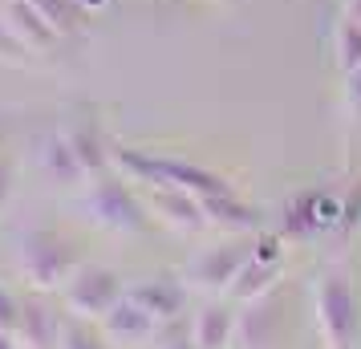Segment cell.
<instances>
[{
    "instance_id": "cell-4",
    "label": "cell",
    "mask_w": 361,
    "mask_h": 349,
    "mask_svg": "<svg viewBox=\"0 0 361 349\" xmlns=\"http://www.w3.org/2000/svg\"><path fill=\"white\" fill-rule=\"evenodd\" d=\"M122 297H126V284L106 264H82L61 288V305L78 321H102Z\"/></svg>"
},
{
    "instance_id": "cell-22",
    "label": "cell",
    "mask_w": 361,
    "mask_h": 349,
    "mask_svg": "<svg viewBox=\"0 0 361 349\" xmlns=\"http://www.w3.org/2000/svg\"><path fill=\"white\" fill-rule=\"evenodd\" d=\"M29 61H33V53L25 49V45H20L17 37L8 33V25H4V20H0V66H29Z\"/></svg>"
},
{
    "instance_id": "cell-3",
    "label": "cell",
    "mask_w": 361,
    "mask_h": 349,
    "mask_svg": "<svg viewBox=\"0 0 361 349\" xmlns=\"http://www.w3.org/2000/svg\"><path fill=\"white\" fill-rule=\"evenodd\" d=\"M312 313L325 349H353L361 333V309H357V288L349 281V272L329 268L312 288Z\"/></svg>"
},
{
    "instance_id": "cell-2",
    "label": "cell",
    "mask_w": 361,
    "mask_h": 349,
    "mask_svg": "<svg viewBox=\"0 0 361 349\" xmlns=\"http://www.w3.org/2000/svg\"><path fill=\"white\" fill-rule=\"evenodd\" d=\"M78 268H82V256L73 248V240L49 232V228H37V232L20 235L17 272L20 281L29 284V293H41V297L61 293Z\"/></svg>"
},
{
    "instance_id": "cell-23",
    "label": "cell",
    "mask_w": 361,
    "mask_h": 349,
    "mask_svg": "<svg viewBox=\"0 0 361 349\" xmlns=\"http://www.w3.org/2000/svg\"><path fill=\"white\" fill-rule=\"evenodd\" d=\"M13 191H17V159H13L8 150L0 147V212L8 207Z\"/></svg>"
},
{
    "instance_id": "cell-14",
    "label": "cell",
    "mask_w": 361,
    "mask_h": 349,
    "mask_svg": "<svg viewBox=\"0 0 361 349\" xmlns=\"http://www.w3.org/2000/svg\"><path fill=\"white\" fill-rule=\"evenodd\" d=\"M203 212H207V228H219V232H228V235H260L264 232V212L256 203L240 200L235 191L207 195Z\"/></svg>"
},
{
    "instance_id": "cell-10",
    "label": "cell",
    "mask_w": 361,
    "mask_h": 349,
    "mask_svg": "<svg viewBox=\"0 0 361 349\" xmlns=\"http://www.w3.org/2000/svg\"><path fill=\"white\" fill-rule=\"evenodd\" d=\"M33 163H37V171H41V179H49L53 187H82V183H90V175H85V166L78 163V154H73V147H69L66 130L37 134Z\"/></svg>"
},
{
    "instance_id": "cell-6",
    "label": "cell",
    "mask_w": 361,
    "mask_h": 349,
    "mask_svg": "<svg viewBox=\"0 0 361 349\" xmlns=\"http://www.w3.org/2000/svg\"><path fill=\"white\" fill-rule=\"evenodd\" d=\"M247 256H252V244H244L240 235H228L224 244H212V248H203L199 256H191V264L183 272V281L199 288V293H228L231 281L240 276V268L247 264Z\"/></svg>"
},
{
    "instance_id": "cell-31",
    "label": "cell",
    "mask_w": 361,
    "mask_h": 349,
    "mask_svg": "<svg viewBox=\"0 0 361 349\" xmlns=\"http://www.w3.org/2000/svg\"><path fill=\"white\" fill-rule=\"evenodd\" d=\"M20 349H25V345H20Z\"/></svg>"
},
{
    "instance_id": "cell-29",
    "label": "cell",
    "mask_w": 361,
    "mask_h": 349,
    "mask_svg": "<svg viewBox=\"0 0 361 349\" xmlns=\"http://www.w3.org/2000/svg\"><path fill=\"white\" fill-rule=\"evenodd\" d=\"M4 4H13V0H0V8H4Z\"/></svg>"
},
{
    "instance_id": "cell-25",
    "label": "cell",
    "mask_w": 361,
    "mask_h": 349,
    "mask_svg": "<svg viewBox=\"0 0 361 349\" xmlns=\"http://www.w3.org/2000/svg\"><path fill=\"white\" fill-rule=\"evenodd\" d=\"M341 98H345V110L353 114V122H361V69H353V73H345Z\"/></svg>"
},
{
    "instance_id": "cell-17",
    "label": "cell",
    "mask_w": 361,
    "mask_h": 349,
    "mask_svg": "<svg viewBox=\"0 0 361 349\" xmlns=\"http://www.w3.org/2000/svg\"><path fill=\"white\" fill-rule=\"evenodd\" d=\"M280 281H284V260H256V256H247L240 276L231 281L228 297H231V305H252V300L276 293Z\"/></svg>"
},
{
    "instance_id": "cell-5",
    "label": "cell",
    "mask_w": 361,
    "mask_h": 349,
    "mask_svg": "<svg viewBox=\"0 0 361 349\" xmlns=\"http://www.w3.org/2000/svg\"><path fill=\"white\" fill-rule=\"evenodd\" d=\"M341 228V191L333 187H305L296 191L293 200L284 203V216H280L276 232L284 240H317V235Z\"/></svg>"
},
{
    "instance_id": "cell-15",
    "label": "cell",
    "mask_w": 361,
    "mask_h": 349,
    "mask_svg": "<svg viewBox=\"0 0 361 349\" xmlns=\"http://www.w3.org/2000/svg\"><path fill=\"white\" fill-rule=\"evenodd\" d=\"M98 325H102V333H106L114 345H147L150 337H154V329H159V321H154V317H150L130 293L118 300Z\"/></svg>"
},
{
    "instance_id": "cell-9",
    "label": "cell",
    "mask_w": 361,
    "mask_h": 349,
    "mask_svg": "<svg viewBox=\"0 0 361 349\" xmlns=\"http://www.w3.org/2000/svg\"><path fill=\"white\" fill-rule=\"evenodd\" d=\"M126 293L163 325V321H175V317L187 313L191 284L183 281V276H175V272H150V276H142V281H134Z\"/></svg>"
},
{
    "instance_id": "cell-27",
    "label": "cell",
    "mask_w": 361,
    "mask_h": 349,
    "mask_svg": "<svg viewBox=\"0 0 361 349\" xmlns=\"http://www.w3.org/2000/svg\"><path fill=\"white\" fill-rule=\"evenodd\" d=\"M0 349H20V341H17L13 329H0Z\"/></svg>"
},
{
    "instance_id": "cell-12",
    "label": "cell",
    "mask_w": 361,
    "mask_h": 349,
    "mask_svg": "<svg viewBox=\"0 0 361 349\" xmlns=\"http://www.w3.org/2000/svg\"><path fill=\"white\" fill-rule=\"evenodd\" d=\"M284 297L276 293H268V297L252 300V305H244V313H240V321H235V345L240 349H268L272 341H276L280 325H284Z\"/></svg>"
},
{
    "instance_id": "cell-21",
    "label": "cell",
    "mask_w": 361,
    "mask_h": 349,
    "mask_svg": "<svg viewBox=\"0 0 361 349\" xmlns=\"http://www.w3.org/2000/svg\"><path fill=\"white\" fill-rule=\"evenodd\" d=\"M142 349H199V345H195V329L187 325V317H175V321H163Z\"/></svg>"
},
{
    "instance_id": "cell-13",
    "label": "cell",
    "mask_w": 361,
    "mask_h": 349,
    "mask_svg": "<svg viewBox=\"0 0 361 349\" xmlns=\"http://www.w3.org/2000/svg\"><path fill=\"white\" fill-rule=\"evenodd\" d=\"M0 20L8 25V33L17 37L33 57H49V53L66 41V37L57 33V29L37 13L29 0H13V4H4V8H0Z\"/></svg>"
},
{
    "instance_id": "cell-7",
    "label": "cell",
    "mask_w": 361,
    "mask_h": 349,
    "mask_svg": "<svg viewBox=\"0 0 361 349\" xmlns=\"http://www.w3.org/2000/svg\"><path fill=\"white\" fill-rule=\"evenodd\" d=\"M66 138H69V147H73V154H78V163L85 166L90 179H98V175H106V171H114V142L106 138L102 118H98L94 106H78V110L69 114Z\"/></svg>"
},
{
    "instance_id": "cell-28",
    "label": "cell",
    "mask_w": 361,
    "mask_h": 349,
    "mask_svg": "<svg viewBox=\"0 0 361 349\" xmlns=\"http://www.w3.org/2000/svg\"><path fill=\"white\" fill-rule=\"evenodd\" d=\"M345 17L361 20V0H345Z\"/></svg>"
},
{
    "instance_id": "cell-24",
    "label": "cell",
    "mask_w": 361,
    "mask_h": 349,
    "mask_svg": "<svg viewBox=\"0 0 361 349\" xmlns=\"http://www.w3.org/2000/svg\"><path fill=\"white\" fill-rule=\"evenodd\" d=\"M17 321H20V297L13 293V288L0 284V329L17 333Z\"/></svg>"
},
{
    "instance_id": "cell-11",
    "label": "cell",
    "mask_w": 361,
    "mask_h": 349,
    "mask_svg": "<svg viewBox=\"0 0 361 349\" xmlns=\"http://www.w3.org/2000/svg\"><path fill=\"white\" fill-rule=\"evenodd\" d=\"M61 329H66V317L53 313V305L41 293L20 297L17 341L25 349H61Z\"/></svg>"
},
{
    "instance_id": "cell-19",
    "label": "cell",
    "mask_w": 361,
    "mask_h": 349,
    "mask_svg": "<svg viewBox=\"0 0 361 349\" xmlns=\"http://www.w3.org/2000/svg\"><path fill=\"white\" fill-rule=\"evenodd\" d=\"M29 4H33L61 37H82L85 33V13L73 0H29Z\"/></svg>"
},
{
    "instance_id": "cell-18",
    "label": "cell",
    "mask_w": 361,
    "mask_h": 349,
    "mask_svg": "<svg viewBox=\"0 0 361 349\" xmlns=\"http://www.w3.org/2000/svg\"><path fill=\"white\" fill-rule=\"evenodd\" d=\"M333 66H337L341 78L361 69V20L341 17L333 25Z\"/></svg>"
},
{
    "instance_id": "cell-8",
    "label": "cell",
    "mask_w": 361,
    "mask_h": 349,
    "mask_svg": "<svg viewBox=\"0 0 361 349\" xmlns=\"http://www.w3.org/2000/svg\"><path fill=\"white\" fill-rule=\"evenodd\" d=\"M142 200H147L150 216L175 228L183 235H195L207 228V212H203V200L191 195V191H179V187H138Z\"/></svg>"
},
{
    "instance_id": "cell-26",
    "label": "cell",
    "mask_w": 361,
    "mask_h": 349,
    "mask_svg": "<svg viewBox=\"0 0 361 349\" xmlns=\"http://www.w3.org/2000/svg\"><path fill=\"white\" fill-rule=\"evenodd\" d=\"M73 4H78V8H82L85 17H90V13H102V8H106L110 0H73Z\"/></svg>"
},
{
    "instance_id": "cell-1",
    "label": "cell",
    "mask_w": 361,
    "mask_h": 349,
    "mask_svg": "<svg viewBox=\"0 0 361 349\" xmlns=\"http://www.w3.org/2000/svg\"><path fill=\"white\" fill-rule=\"evenodd\" d=\"M73 207H78V216L90 228L110 232V235H142L154 224L142 191L126 175H118V171H106L98 179H90L82 187V195L73 200Z\"/></svg>"
},
{
    "instance_id": "cell-30",
    "label": "cell",
    "mask_w": 361,
    "mask_h": 349,
    "mask_svg": "<svg viewBox=\"0 0 361 349\" xmlns=\"http://www.w3.org/2000/svg\"><path fill=\"white\" fill-rule=\"evenodd\" d=\"M0 147H4V130H0Z\"/></svg>"
},
{
    "instance_id": "cell-16",
    "label": "cell",
    "mask_w": 361,
    "mask_h": 349,
    "mask_svg": "<svg viewBox=\"0 0 361 349\" xmlns=\"http://www.w3.org/2000/svg\"><path fill=\"white\" fill-rule=\"evenodd\" d=\"M235 321H240L235 305H228V300H207L195 313V321H191L195 345L199 349H231L235 345Z\"/></svg>"
},
{
    "instance_id": "cell-20",
    "label": "cell",
    "mask_w": 361,
    "mask_h": 349,
    "mask_svg": "<svg viewBox=\"0 0 361 349\" xmlns=\"http://www.w3.org/2000/svg\"><path fill=\"white\" fill-rule=\"evenodd\" d=\"M61 349H114V341L102 333L98 321H78V317H69V313H66Z\"/></svg>"
}]
</instances>
